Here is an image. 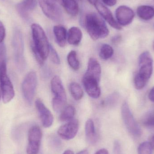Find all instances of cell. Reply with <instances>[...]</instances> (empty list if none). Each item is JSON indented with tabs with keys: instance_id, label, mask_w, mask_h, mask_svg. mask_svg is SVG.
Listing matches in <instances>:
<instances>
[{
	"instance_id": "1",
	"label": "cell",
	"mask_w": 154,
	"mask_h": 154,
	"mask_svg": "<svg viewBox=\"0 0 154 154\" xmlns=\"http://www.w3.org/2000/svg\"><path fill=\"white\" fill-rule=\"evenodd\" d=\"M32 42L31 48L34 55L39 56L45 61L49 56L51 45L42 27L37 23L31 25Z\"/></svg>"
},
{
	"instance_id": "2",
	"label": "cell",
	"mask_w": 154,
	"mask_h": 154,
	"mask_svg": "<svg viewBox=\"0 0 154 154\" xmlns=\"http://www.w3.org/2000/svg\"><path fill=\"white\" fill-rule=\"evenodd\" d=\"M139 70L134 78V84L137 89L143 88L150 79L153 70V60L149 51H145L139 56Z\"/></svg>"
},
{
	"instance_id": "3",
	"label": "cell",
	"mask_w": 154,
	"mask_h": 154,
	"mask_svg": "<svg viewBox=\"0 0 154 154\" xmlns=\"http://www.w3.org/2000/svg\"><path fill=\"white\" fill-rule=\"evenodd\" d=\"M84 25L89 35L94 40L104 38L109 34L105 21L95 13H90L86 15Z\"/></svg>"
},
{
	"instance_id": "4",
	"label": "cell",
	"mask_w": 154,
	"mask_h": 154,
	"mask_svg": "<svg viewBox=\"0 0 154 154\" xmlns=\"http://www.w3.org/2000/svg\"><path fill=\"white\" fill-rule=\"evenodd\" d=\"M51 91L54 95L52 104L53 109L57 113H61L66 106V94L62 81L59 77L55 76L51 82Z\"/></svg>"
},
{
	"instance_id": "5",
	"label": "cell",
	"mask_w": 154,
	"mask_h": 154,
	"mask_svg": "<svg viewBox=\"0 0 154 154\" xmlns=\"http://www.w3.org/2000/svg\"><path fill=\"white\" fill-rule=\"evenodd\" d=\"M0 88L4 103H9L14 97L12 83L7 74L6 60L0 65Z\"/></svg>"
},
{
	"instance_id": "6",
	"label": "cell",
	"mask_w": 154,
	"mask_h": 154,
	"mask_svg": "<svg viewBox=\"0 0 154 154\" xmlns=\"http://www.w3.org/2000/svg\"><path fill=\"white\" fill-rule=\"evenodd\" d=\"M12 45L16 66L20 70H23L26 66L24 57V42L22 34L18 29H15L14 32Z\"/></svg>"
},
{
	"instance_id": "7",
	"label": "cell",
	"mask_w": 154,
	"mask_h": 154,
	"mask_svg": "<svg viewBox=\"0 0 154 154\" xmlns=\"http://www.w3.org/2000/svg\"><path fill=\"white\" fill-rule=\"evenodd\" d=\"M121 112L122 119L129 133L134 137H141L142 129L134 118L127 102L123 103L121 106Z\"/></svg>"
},
{
	"instance_id": "8",
	"label": "cell",
	"mask_w": 154,
	"mask_h": 154,
	"mask_svg": "<svg viewBox=\"0 0 154 154\" xmlns=\"http://www.w3.org/2000/svg\"><path fill=\"white\" fill-rule=\"evenodd\" d=\"M38 79L34 71L29 72L24 78L22 84V91L26 103L31 105L33 102L37 88Z\"/></svg>"
},
{
	"instance_id": "9",
	"label": "cell",
	"mask_w": 154,
	"mask_h": 154,
	"mask_svg": "<svg viewBox=\"0 0 154 154\" xmlns=\"http://www.w3.org/2000/svg\"><path fill=\"white\" fill-rule=\"evenodd\" d=\"M38 2L42 12L48 18L56 22L62 21V11L56 0H38Z\"/></svg>"
},
{
	"instance_id": "10",
	"label": "cell",
	"mask_w": 154,
	"mask_h": 154,
	"mask_svg": "<svg viewBox=\"0 0 154 154\" xmlns=\"http://www.w3.org/2000/svg\"><path fill=\"white\" fill-rule=\"evenodd\" d=\"M42 138V132L39 127H32L28 133L27 154H38L39 152Z\"/></svg>"
},
{
	"instance_id": "11",
	"label": "cell",
	"mask_w": 154,
	"mask_h": 154,
	"mask_svg": "<svg viewBox=\"0 0 154 154\" xmlns=\"http://www.w3.org/2000/svg\"><path fill=\"white\" fill-rule=\"evenodd\" d=\"M79 129V121L78 119H73L60 126L58 130L57 134L64 140H71L76 136Z\"/></svg>"
},
{
	"instance_id": "12",
	"label": "cell",
	"mask_w": 154,
	"mask_h": 154,
	"mask_svg": "<svg viewBox=\"0 0 154 154\" xmlns=\"http://www.w3.org/2000/svg\"><path fill=\"white\" fill-rule=\"evenodd\" d=\"M116 16L118 23L121 26H125L132 22L135 17V13L128 6L121 5L116 10Z\"/></svg>"
},
{
	"instance_id": "13",
	"label": "cell",
	"mask_w": 154,
	"mask_h": 154,
	"mask_svg": "<svg viewBox=\"0 0 154 154\" xmlns=\"http://www.w3.org/2000/svg\"><path fill=\"white\" fill-rule=\"evenodd\" d=\"M35 106L42 125L46 128L50 127L54 121V117L50 110L39 99L36 100Z\"/></svg>"
},
{
	"instance_id": "14",
	"label": "cell",
	"mask_w": 154,
	"mask_h": 154,
	"mask_svg": "<svg viewBox=\"0 0 154 154\" xmlns=\"http://www.w3.org/2000/svg\"><path fill=\"white\" fill-rule=\"evenodd\" d=\"M83 87L87 94L94 99L99 97L101 91L99 87V82L94 78L84 75L82 79Z\"/></svg>"
},
{
	"instance_id": "15",
	"label": "cell",
	"mask_w": 154,
	"mask_h": 154,
	"mask_svg": "<svg viewBox=\"0 0 154 154\" xmlns=\"http://www.w3.org/2000/svg\"><path fill=\"white\" fill-rule=\"evenodd\" d=\"M94 6L96 7L100 15L111 27L116 29L121 30L122 29V27L115 20L111 11L106 6L99 1L94 5Z\"/></svg>"
},
{
	"instance_id": "16",
	"label": "cell",
	"mask_w": 154,
	"mask_h": 154,
	"mask_svg": "<svg viewBox=\"0 0 154 154\" xmlns=\"http://www.w3.org/2000/svg\"><path fill=\"white\" fill-rule=\"evenodd\" d=\"M37 5V0H23L17 4L16 9L23 19L29 21L30 20L29 12L35 9Z\"/></svg>"
},
{
	"instance_id": "17",
	"label": "cell",
	"mask_w": 154,
	"mask_h": 154,
	"mask_svg": "<svg viewBox=\"0 0 154 154\" xmlns=\"http://www.w3.org/2000/svg\"><path fill=\"white\" fill-rule=\"evenodd\" d=\"M85 75L92 77L100 82L101 78V68L99 62L94 58H91L88 62V68Z\"/></svg>"
},
{
	"instance_id": "18",
	"label": "cell",
	"mask_w": 154,
	"mask_h": 154,
	"mask_svg": "<svg viewBox=\"0 0 154 154\" xmlns=\"http://www.w3.org/2000/svg\"><path fill=\"white\" fill-rule=\"evenodd\" d=\"M53 32L58 45L62 48L65 47L67 39V32L65 27L62 25H56L53 28Z\"/></svg>"
},
{
	"instance_id": "19",
	"label": "cell",
	"mask_w": 154,
	"mask_h": 154,
	"mask_svg": "<svg viewBox=\"0 0 154 154\" xmlns=\"http://www.w3.org/2000/svg\"><path fill=\"white\" fill-rule=\"evenodd\" d=\"M82 38V33L79 28L71 27L67 32V41L69 44L74 46L79 45Z\"/></svg>"
},
{
	"instance_id": "20",
	"label": "cell",
	"mask_w": 154,
	"mask_h": 154,
	"mask_svg": "<svg viewBox=\"0 0 154 154\" xmlns=\"http://www.w3.org/2000/svg\"><path fill=\"white\" fill-rule=\"evenodd\" d=\"M85 131L86 138L88 142L91 144L96 143L97 141V135L94 123L92 119H88L86 121Z\"/></svg>"
},
{
	"instance_id": "21",
	"label": "cell",
	"mask_w": 154,
	"mask_h": 154,
	"mask_svg": "<svg viewBox=\"0 0 154 154\" xmlns=\"http://www.w3.org/2000/svg\"><path fill=\"white\" fill-rule=\"evenodd\" d=\"M137 13L140 19L144 20H149L154 18V8L150 5H140L137 7Z\"/></svg>"
},
{
	"instance_id": "22",
	"label": "cell",
	"mask_w": 154,
	"mask_h": 154,
	"mask_svg": "<svg viewBox=\"0 0 154 154\" xmlns=\"http://www.w3.org/2000/svg\"><path fill=\"white\" fill-rule=\"evenodd\" d=\"M62 5L69 15L75 16L79 14V5L75 0H65Z\"/></svg>"
},
{
	"instance_id": "23",
	"label": "cell",
	"mask_w": 154,
	"mask_h": 154,
	"mask_svg": "<svg viewBox=\"0 0 154 154\" xmlns=\"http://www.w3.org/2000/svg\"><path fill=\"white\" fill-rule=\"evenodd\" d=\"M75 114V107L71 105L66 106L60 113V120L62 122L70 121L74 119Z\"/></svg>"
},
{
	"instance_id": "24",
	"label": "cell",
	"mask_w": 154,
	"mask_h": 154,
	"mask_svg": "<svg viewBox=\"0 0 154 154\" xmlns=\"http://www.w3.org/2000/svg\"><path fill=\"white\" fill-rule=\"evenodd\" d=\"M69 91L75 100H79L82 98L83 91L80 85L77 82H71L69 86Z\"/></svg>"
},
{
	"instance_id": "25",
	"label": "cell",
	"mask_w": 154,
	"mask_h": 154,
	"mask_svg": "<svg viewBox=\"0 0 154 154\" xmlns=\"http://www.w3.org/2000/svg\"><path fill=\"white\" fill-rule=\"evenodd\" d=\"M114 54V49L110 45L104 44L102 45L100 50L99 56L100 58L104 60L110 59Z\"/></svg>"
},
{
	"instance_id": "26",
	"label": "cell",
	"mask_w": 154,
	"mask_h": 154,
	"mask_svg": "<svg viewBox=\"0 0 154 154\" xmlns=\"http://www.w3.org/2000/svg\"><path fill=\"white\" fill-rule=\"evenodd\" d=\"M67 61L70 67L75 70H78L80 68V62L77 57L76 51H71L67 56Z\"/></svg>"
},
{
	"instance_id": "27",
	"label": "cell",
	"mask_w": 154,
	"mask_h": 154,
	"mask_svg": "<svg viewBox=\"0 0 154 154\" xmlns=\"http://www.w3.org/2000/svg\"><path fill=\"white\" fill-rule=\"evenodd\" d=\"M142 123L147 128L154 129V111L146 113L142 119Z\"/></svg>"
},
{
	"instance_id": "28",
	"label": "cell",
	"mask_w": 154,
	"mask_h": 154,
	"mask_svg": "<svg viewBox=\"0 0 154 154\" xmlns=\"http://www.w3.org/2000/svg\"><path fill=\"white\" fill-rule=\"evenodd\" d=\"M119 94L117 92H114L109 95L106 99L104 104L109 107H113L117 103L119 99Z\"/></svg>"
},
{
	"instance_id": "29",
	"label": "cell",
	"mask_w": 154,
	"mask_h": 154,
	"mask_svg": "<svg viewBox=\"0 0 154 154\" xmlns=\"http://www.w3.org/2000/svg\"><path fill=\"white\" fill-rule=\"evenodd\" d=\"M152 147L150 143L144 142L139 145L138 148V154H152Z\"/></svg>"
},
{
	"instance_id": "30",
	"label": "cell",
	"mask_w": 154,
	"mask_h": 154,
	"mask_svg": "<svg viewBox=\"0 0 154 154\" xmlns=\"http://www.w3.org/2000/svg\"><path fill=\"white\" fill-rule=\"evenodd\" d=\"M51 60L56 65H59L60 63V58L56 50L51 45L50 48L49 54Z\"/></svg>"
},
{
	"instance_id": "31",
	"label": "cell",
	"mask_w": 154,
	"mask_h": 154,
	"mask_svg": "<svg viewBox=\"0 0 154 154\" xmlns=\"http://www.w3.org/2000/svg\"><path fill=\"white\" fill-rule=\"evenodd\" d=\"M5 36V29L3 24L0 23V44L2 42Z\"/></svg>"
},
{
	"instance_id": "32",
	"label": "cell",
	"mask_w": 154,
	"mask_h": 154,
	"mask_svg": "<svg viewBox=\"0 0 154 154\" xmlns=\"http://www.w3.org/2000/svg\"><path fill=\"white\" fill-rule=\"evenodd\" d=\"M114 152L115 154H121V146L119 142L118 141H116L114 144Z\"/></svg>"
},
{
	"instance_id": "33",
	"label": "cell",
	"mask_w": 154,
	"mask_h": 154,
	"mask_svg": "<svg viewBox=\"0 0 154 154\" xmlns=\"http://www.w3.org/2000/svg\"><path fill=\"white\" fill-rule=\"evenodd\" d=\"M102 2L109 6H113L116 5L117 3V0H102Z\"/></svg>"
},
{
	"instance_id": "34",
	"label": "cell",
	"mask_w": 154,
	"mask_h": 154,
	"mask_svg": "<svg viewBox=\"0 0 154 154\" xmlns=\"http://www.w3.org/2000/svg\"><path fill=\"white\" fill-rule=\"evenodd\" d=\"M121 39H122V37L120 35H116L112 38L111 41L114 44H117L121 41Z\"/></svg>"
},
{
	"instance_id": "35",
	"label": "cell",
	"mask_w": 154,
	"mask_h": 154,
	"mask_svg": "<svg viewBox=\"0 0 154 154\" xmlns=\"http://www.w3.org/2000/svg\"><path fill=\"white\" fill-rule=\"evenodd\" d=\"M149 99L151 101L154 102V87L151 89L149 92Z\"/></svg>"
},
{
	"instance_id": "36",
	"label": "cell",
	"mask_w": 154,
	"mask_h": 154,
	"mask_svg": "<svg viewBox=\"0 0 154 154\" xmlns=\"http://www.w3.org/2000/svg\"><path fill=\"white\" fill-rule=\"evenodd\" d=\"M95 154H109V152L106 149H101L96 152Z\"/></svg>"
},
{
	"instance_id": "37",
	"label": "cell",
	"mask_w": 154,
	"mask_h": 154,
	"mask_svg": "<svg viewBox=\"0 0 154 154\" xmlns=\"http://www.w3.org/2000/svg\"><path fill=\"white\" fill-rule=\"evenodd\" d=\"M150 143L151 146H152V147L154 148V135L151 137V139H150Z\"/></svg>"
},
{
	"instance_id": "38",
	"label": "cell",
	"mask_w": 154,
	"mask_h": 154,
	"mask_svg": "<svg viewBox=\"0 0 154 154\" xmlns=\"http://www.w3.org/2000/svg\"><path fill=\"white\" fill-rule=\"evenodd\" d=\"M77 154H89L88 152V150H83L82 151H80Z\"/></svg>"
},
{
	"instance_id": "39",
	"label": "cell",
	"mask_w": 154,
	"mask_h": 154,
	"mask_svg": "<svg viewBox=\"0 0 154 154\" xmlns=\"http://www.w3.org/2000/svg\"><path fill=\"white\" fill-rule=\"evenodd\" d=\"M98 1V0H88V2L91 4L93 5H94Z\"/></svg>"
},
{
	"instance_id": "40",
	"label": "cell",
	"mask_w": 154,
	"mask_h": 154,
	"mask_svg": "<svg viewBox=\"0 0 154 154\" xmlns=\"http://www.w3.org/2000/svg\"><path fill=\"white\" fill-rule=\"evenodd\" d=\"M63 154H74V152L71 150H68L65 151Z\"/></svg>"
},
{
	"instance_id": "41",
	"label": "cell",
	"mask_w": 154,
	"mask_h": 154,
	"mask_svg": "<svg viewBox=\"0 0 154 154\" xmlns=\"http://www.w3.org/2000/svg\"><path fill=\"white\" fill-rule=\"evenodd\" d=\"M56 1L58 3L62 5L65 0H56Z\"/></svg>"
},
{
	"instance_id": "42",
	"label": "cell",
	"mask_w": 154,
	"mask_h": 154,
	"mask_svg": "<svg viewBox=\"0 0 154 154\" xmlns=\"http://www.w3.org/2000/svg\"><path fill=\"white\" fill-rule=\"evenodd\" d=\"M153 49L154 50V42L153 43Z\"/></svg>"
},
{
	"instance_id": "43",
	"label": "cell",
	"mask_w": 154,
	"mask_h": 154,
	"mask_svg": "<svg viewBox=\"0 0 154 154\" xmlns=\"http://www.w3.org/2000/svg\"><path fill=\"white\" fill-rule=\"evenodd\" d=\"M153 1H154V0H153Z\"/></svg>"
}]
</instances>
